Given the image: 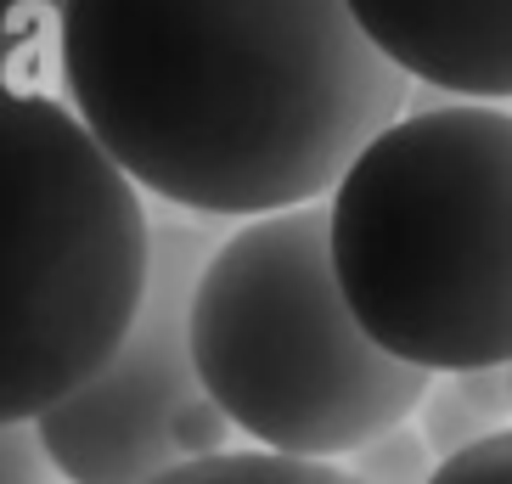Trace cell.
<instances>
[{
    "label": "cell",
    "instance_id": "6da1fadb",
    "mask_svg": "<svg viewBox=\"0 0 512 484\" xmlns=\"http://www.w3.org/2000/svg\"><path fill=\"white\" fill-rule=\"evenodd\" d=\"M57 74L136 192L226 220L332 197L411 102L349 0H68Z\"/></svg>",
    "mask_w": 512,
    "mask_h": 484
},
{
    "label": "cell",
    "instance_id": "277c9868",
    "mask_svg": "<svg viewBox=\"0 0 512 484\" xmlns=\"http://www.w3.org/2000/svg\"><path fill=\"white\" fill-rule=\"evenodd\" d=\"M152 214L74 107L0 85V428L102 372L141 310Z\"/></svg>",
    "mask_w": 512,
    "mask_h": 484
},
{
    "label": "cell",
    "instance_id": "8fae6325",
    "mask_svg": "<svg viewBox=\"0 0 512 484\" xmlns=\"http://www.w3.org/2000/svg\"><path fill=\"white\" fill-rule=\"evenodd\" d=\"M169 439H175V456L181 462H209V456H226V439H231V417L214 406L209 394H192L175 423H169Z\"/></svg>",
    "mask_w": 512,
    "mask_h": 484
},
{
    "label": "cell",
    "instance_id": "52a82bcc",
    "mask_svg": "<svg viewBox=\"0 0 512 484\" xmlns=\"http://www.w3.org/2000/svg\"><path fill=\"white\" fill-rule=\"evenodd\" d=\"M62 17L68 0H0V85L40 91V68L62 62Z\"/></svg>",
    "mask_w": 512,
    "mask_h": 484
},
{
    "label": "cell",
    "instance_id": "5b68a950",
    "mask_svg": "<svg viewBox=\"0 0 512 484\" xmlns=\"http://www.w3.org/2000/svg\"><path fill=\"white\" fill-rule=\"evenodd\" d=\"M209 237L186 220H152V271L113 361L34 423L46 462L68 484H152L181 468L169 423L203 394L192 361V293Z\"/></svg>",
    "mask_w": 512,
    "mask_h": 484
},
{
    "label": "cell",
    "instance_id": "8992f818",
    "mask_svg": "<svg viewBox=\"0 0 512 484\" xmlns=\"http://www.w3.org/2000/svg\"><path fill=\"white\" fill-rule=\"evenodd\" d=\"M372 46L422 91L512 102V0H349Z\"/></svg>",
    "mask_w": 512,
    "mask_h": 484
},
{
    "label": "cell",
    "instance_id": "3957f363",
    "mask_svg": "<svg viewBox=\"0 0 512 484\" xmlns=\"http://www.w3.org/2000/svg\"><path fill=\"white\" fill-rule=\"evenodd\" d=\"M192 361L254 451L299 462H349L411 423L434 383L355 321L332 271L327 203L242 220L214 242L192 293Z\"/></svg>",
    "mask_w": 512,
    "mask_h": 484
},
{
    "label": "cell",
    "instance_id": "30bf717a",
    "mask_svg": "<svg viewBox=\"0 0 512 484\" xmlns=\"http://www.w3.org/2000/svg\"><path fill=\"white\" fill-rule=\"evenodd\" d=\"M344 468L355 473L361 484H428L439 462H434V451L422 445L417 423H400V428H389L383 439L361 445Z\"/></svg>",
    "mask_w": 512,
    "mask_h": 484
},
{
    "label": "cell",
    "instance_id": "7c38bea8",
    "mask_svg": "<svg viewBox=\"0 0 512 484\" xmlns=\"http://www.w3.org/2000/svg\"><path fill=\"white\" fill-rule=\"evenodd\" d=\"M428 484H512V428L479 439L473 451L439 462Z\"/></svg>",
    "mask_w": 512,
    "mask_h": 484
},
{
    "label": "cell",
    "instance_id": "7a4b0ae2",
    "mask_svg": "<svg viewBox=\"0 0 512 484\" xmlns=\"http://www.w3.org/2000/svg\"><path fill=\"white\" fill-rule=\"evenodd\" d=\"M332 271L383 355L428 378L512 366V113L417 107L327 197Z\"/></svg>",
    "mask_w": 512,
    "mask_h": 484
},
{
    "label": "cell",
    "instance_id": "5bb4252c",
    "mask_svg": "<svg viewBox=\"0 0 512 484\" xmlns=\"http://www.w3.org/2000/svg\"><path fill=\"white\" fill-rule=\"evenodd\" d=\"M51 473L34 428H0V484H46Z\"/></svg>",
    "mask_w": 512,
    "mask_h": 484
},
{
    "label": "cell",
    "instance_id": "4fadbf2b",
    "mask_svg": "<svg viewBox=\"0 0 512 484\" xmlns=\"http://www.w3.org/2000/svg\"><path fill=\"white\" fill-rule=\"evenodd\" d=\"M456 389L484 423L496 428H512V383H507V366H484V372H456Z\"/></svg>",
    "mask_w": 512,
    "mask_h": 484
},
{
    "label": "cell",
    "instance_id": "ba28073f",
    "mask_svg": "<svg viewBox=\"0 0 512 484\" xmlns=\"http://www.w3.org/2000/svg\"><path fill=\"white\" fill-rule=\"evenodd\" d=\"M152 484H361L338 462H299L276 451H226L209 462H181Z\"/></svg>",
    "mask_w": 512,
    "mask_h": 484
},
{
    "label": "cell",
    "instance_id": "9c48e42d",
    "mask_svg": "<svg viewBox=\"0 0 512 484\" xmlns=\"http://www.w3.org/2000/svg\"><path fill=\"white\" fill-rule=\"evenodd\" d=\"M417 434H422V445L434 451V462H451V456L473 451L479 439H490L496 428L462 400L456 378H434L428 394H422V406H417Z\"/></svg>",
    "mask_w": 512,
    "mask_h": 484
},
{
    "label": "cell",
    "instance_id": "9a60e30c",
    "mask_svg": "<svg viewBox=\"0 0 512 484\" xmlns=\"http://www.w3.org/2000/svg\"><path fill=\"white\" fill-rule=\"evenodd\" d=\"M507 383H512V366H507Z\"/></svg>",
    "mask_w": 512,
    "mask_h": 484
}]
</instances>
